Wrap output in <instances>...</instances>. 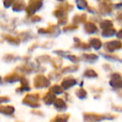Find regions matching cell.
<instances>
[{
    "label": "cell",
    "mask_w": 122,
    "mask_h": 122,
    "mask_svg": "<svg viewBox=\"0 0 122 122\" xmlns=\"http://www.w3.org/2000/svg\"><path fill=\"white\" fill-rule=\"evenodd\" d=\"M40 95L38 94H28L23 98V103L26 105L30 106L31 108L40 107V104L38 103Z\"/></svg>",
    "instance_id": "obj_1"
},
{
    "label": "cell",
    "mask_w": 122,
    "mask_h": 122,
    "mask_svg": "<svg viewBox=\"0 0 122 122\" xmlns=\"http://www.w3.org/2000/svg\"><path fill=\"white\" fill-rule=\"evenodd\" d=\"M33 85L37 89L47 88L50 85V80L42 75H37L33 79Z\"/></svg>",
    "instance_id": "obj_2"
},
{
    "label": "cell",
    "mask_w": 122,
    "mask_h": 122,
    "mask_svg": "<svg viewBox=\"0 0 122 122\" xmlns=\"http://www.w3.org/2000/svg\"><path fill=\"white\" fill-rule=\"evenodd\" d=\"M42 6V1H29L28 5L26 8V12H27L28 16H34V13L37 11V10L41 9Z\"/></svg>",
    "instance_id": "obj_3"
},
{
    "label": "cell",
    "mask_w": 122,
    "mask_h": 122,
    "mask_svg": "<svg viewBox=\"0 0 122 122\" xmlns=\"http://www.w3.org/2000/svg\"><path fill=\"white\" fill-rule=\"evenodd\" d=\"M22 75H20L18 73H12L9 75H6L4 77V81L8 82V83H14L17 81H20V80L22 79Z\"/></svg>",
    "instance_id": "obj_4"
},
{
    "label": "cell",
    "mask_w": 122,
    "mask_h": 122,
    "mask_svg": "<svg viewBox=\"0 0 122 122\" xmlns=\"http://www.w3.org/2000/svg\"><path fill=\"white\" fill-rule=\"evenodd\" d=\"M15 109L13 105H0V113L6 116H12L14 113Z\"/></svg>",
    "instance_id": "obj_5"
},
{
    "label": "cell",
    "mask_w": 122,
    "mask_h": 122,
    "mask_svg": "<svg viewBox=\"0 0 122 122\" xmlns=\"http://www.w3.org/2000/svg\"><path fill=\"white\" fill-rule=\"evenodd\" d=\"M122 46V44L121 41H118V40H116V41H111V42H109L106 44V47H107L108 50L109 51H114V50H116V49H120Z\"/></svg>",
    "instance_id": "obj_6"
},
{
    "label": "cell",
    "mask_w": 122,
    "mask_h": 122,
    "mask_svg": "<svg viewBox=\"0 0 122 122\" xmlns=\"http://www.w3.org/2000/svg\"><path fill=\"white\" fill-rule=\"evenodd\" d=\"M56 95L54 94H52L51 92H47L46 93V94L43 97V101L46 105H51L56 101Z\"/></svg>",
    "instance_id": "obj_7"
},
{
    "label": "cell",
    "mask_w": 122,
    "mask_h": 122,
    "mask_svg": "<svg viewBox=\"0 0 122 122\" xmlns=\"http://www.w3.org/2000/svg\"><path fill=\"white\" fill-rule=\"evenodd\" d=\"M27 6H26L25 2L23 1H17L14 2L13 5V10L14 12H21L23 10H25Z\"/></svg>",
    "instance_id": "obj_8"
},
{
    "label": "cell",
    "mask_w": 122,
    "mask_h": 122,
    "mask_svg": "<svg viewBox=\"0 0 122 122\" xmlns=\"http://www.w3.org/2000/svg\"><path fill=\"white\" fill-rule=\"evenodd\" d=\"M3 39H4L7 42L9 43V44H13V45H19L20 39H18V38L12 37L11 35H8V34H7V35H3Z\"/></svg>",
    "instance_id": "obj_9"
},
{
    "label": "cell",
    "mask_w": 122,
    "mask_h": 122,
    "mask_svg": "<svg viewBox=\"0 0 122 122\" xmlns=\"http://www.w3.org/2000/svg\"><path fill=\"white\" fill-rule=\"evenodd\" d=\"M54 106L58 110H64L66 109V105L61 99H56L54 102Z\"/></svg>",
    "instance_id": "obj_10"
},
{
    "label": "cell",
    "mask_w": 122,
    "mask_h": 122,
    "mask_svg": "<svg viewBox=\"0 0 122 122\" xmlns=\"http://www.w3.org/2000/svg\"><path fill=\"white\" fill-rule=\"evenodd\" d=\"M76 84V81L73 79H66L61 83V86H62L63 89H68L72 87Z\"/></svg>",
    "instance_id": "obj_11"
},
{
    "label": "cell",
    "mask_w": 122,
    "mask_h": 122,
    "mask_svg": "<svg viewBox=\"0 0 122 122\" xmlns=\"http://www.w3.org/2000/svg\"><path fill=\"white\" fill-rule=\"evenodd\" d=\"M69 118V116L67 115H60L54 118L51 122H66Z\"/></svg>",
    "instance_id": "obj_12"
},
{
    "label": "cell",
    "mask_w": 122,
    "mask_h": 122,
    "mask_svg": "<svg viewBox=\"0 0 122 122\" xmlns=\"http://www.w3.org/2000/svg\"><path fill=\"white\" fill-rule=\"evenodd\" d=\"M56 29V26H51L47 29H40L38 30V33L41 34H51V33L55 32Z\"/></svg>",
    "instance_id": "obj_13"
},
{
    "label": "cell",
    "mask_w": 122,
    "mask_h": 122,
    "mask_svg": "<svg viewBox=\"0 0 122 122\" xmlns=\"http://www.w3.org/2000/svg\"><path fill=\"white\" fill-rule=\"evenodd\" d=\"M50 90L54 94H61L63 93V88L59 85H53L52 87H51Z\"/></svg>",
    "instance_id": "obj_14"
},
{
    "label": "cell",
    "mask_w": 122,
    "mask_h": 122,
    "mask_svg": "<svg viewBox=\"0 0 122 122\" xmlns=\"http://www.w3.org/2000/svg\"><path fill=\"white\" fill-rule=\"evenodd\" d=\"M86 31L87 33H90V34H93V33L97 32V27H96V25H94L93 23H88L86 24Z\"/></svg>",
    "instance_id": "obj_15"
},
{
    "label": "cell",
    "mask_w": 122,
    "mask_h": 122,
    "mask_svg": "<svg viewBox=\"0 0 122 122\" xmlns=\"http://www.w3.org/2000/svg\"><path fill=\"white\" fill-rule=\"evenodd\" d=\"M111 85H112L114 88H122V80H118L115 77V79H113L111 81Z\"/></svg>",
    "instance_id": "obj_16"
},
{
    "label": "cell",
    "mask_w": 122,
    "mask_h": 122,
    "mask_svg": "<svg viewBox=\"0 0 122 122\" xmlns=\"http://www.w3.org/2000/svg\"><path fill=\"white\" fill-rule=\"evenodd\" d=\"M90 44H91V45H92V47H93L94 49H99L101 47V42L98 39H92V40H91V42H90Z\"/></svg>",
    "instance_id": "obj_17"
},
{
    "label": "cell",
    "mask_w": 122,
    "mask_h": 122,
    "mask_svg": "<svg viewBox=\"0 0 122 122\" xmlns=\"http://www.w3.org/2000/svg\"><path fill=\"white\" fill-rule=\"evenodd\" d=\"M101 27L104 30L108 29H111V27H112V23H111L110 20H104V21L101 23Z\"/></svg>",
    "instance_id": "obj_18"
},
{
    "label": "cell",
    "mask_w": 122,
    "mask_h": 122,
    "mask_svg": "<svg viewBox=\"0 0 122 122\" xmlns=\"http://www.w3.org/2000/svg\"><path fill=\"white\" fill-rule=\"evenodd\" d=\"M116 34V30L113 29H106L103 31L102 35L105 36V37H111V36H113Z\"/></svg>",
    "instance_id": "obj_19"
},
{
    "label": "cell",
    "mask_w": 122,
    "mask_h": 122,
    "mask_svg": "<svg viewBox=\"0 0 122 122\" xmlns=\"http://www.w3.org/2000/svg\"><path fill=\"white\" fill-rule=\"evenodd\" d=\"M49 59H50V57L48 55H42V56H39V57L36 58V60H37V63H39V64L47 63Z\"/></svg>",
    "instance_id": "obj_20"
},
{
    "label": "cell",
    "mask_w": 122,
    "mask_h": 122,
    "mask_svg": "<svg viewBox=\"0 0 122 122\" xmlns=\"http://www.w3.org/2000/svg\"><path fill=\"white\" fill-rule=\"evenodd\" d=\"M54 15L56 17V18H63V17H65L66 13H65V12L63 11V10L57 9V10H56V11H54Z\"/></svg>",
    "instance_id": "obj_21"
},
{
    "label": "cell",
    "mask_w": 122,
    "mask_h": 122,
    "mask_svg": "<svg viewBox=\"0 0 122 122\" xmlns=\"http://www.w3.org/2000/svg\"><path fill=\"white\" fill-rule=\"evenodd\" d=\"M76 95L78 96L80 99H84L86 96V92L83 90V89H79L78 90H76Z\"/></svg>",
    "instance_id": "obj_22"
},
{
    "label": "cell",
    "mask_w": 122,
    "mask_h": 122,
    "mask_svg": "<svg viewBox=\"0 0 122 122\" xmlns=\"http://www.w3.org/2000/svg\"><path fill=\"white\" fill-rule=\"evenodd\" d=\"M51 64L53 65V67L54 68H60V66H61V59H52V60H51Z\"/></svg>",
    "instance_id": "obj_23"
},
{
    "label": "cell",
    "mask_w": 122,
    "mask_h": 122,
    "mask_svg": "<svg viewBox=\"0 0 122 122\" xmlns=\"http://www.w3.org/2000/svg\"><path fill=\"white\" fill-rule=\"evenodd\" d=\"M15 59H16V57H15L14 55H13V54H6V55L3 56V60L6 61V62L13 61V60H14Z\"/></svg>",
    "instance_id": "obj_24"
},
{
    "label": "cell",
    "mask_w": 122,
    "mask_h": 122,
    "mask_svg": "<svg viewBox=\"0 0 122 122\" xmlns=\"http://www.w3.org/2000/svg\"><path fill=\"white\" fill-rule=\"evenodd\" d=\"M76 4H77L78 8H80V9H85L87 6L86 2H85V1H77Z\"/></svg>",
    "instance_id": "obj_25"
},
{
    "label": "cell",
    "mask_w": 122,
    "mask_h": 122,
    "mask_svg": "<svg viewBox=\"0 0 122 122\" xmlns=\"http://www.w3.org/2000/svg\"><path fill=\"white\" fill-rule=\"evenodd\" d=\"M85 75L87 77H92V78L97 76V73H96L95 71H93V70H87V71L85 73Z\"/></svg>",
    "instance_id": "obj_26"
},
{
    "label": "cell",
    "mask_w": 122,
    "mask_h": 122,
    "mask_svg": "<svg viewBox=\"0 0 122 122\" xmlns=\"http://www.w3.org/2000/svg\"><path fill=\"white\" fill-rule=\"evenodd\" d=\"M31 88L29 86H21L19 88L16 89V92H24V91H29Z\"/></svg>",
    "instance_id": "obj_27"
},
{
    "label": "cell",
    "mask_w": 122,
    "mask_h": 122,
    "mask_svg": "<svg viewBox=\"0 0 122 122\" xmlns=\"http://www.w3.org/2000/svg\"><path fill=\"white\" fill-rule=\"evenodd\" d=\"M10 101V98L8 96H0V105L3 103H7Z\"/></svg>",
    "instance_id": "obj_28"
},
{
    "label": "cell",
    "mask_w": 122,
    "mask_h": 122,
    "mask_svg": "<svg viewBox=\"0 0 122 122\" xmlns=\"http://www.w3.org/2000/svg\"><path fill=\"white\" fill-rule=\"evenodd\" d=\"M77 68H74L72 66H70V67H66V69L62 70V73H67V72H71V71H75L76 70Z\"/></svg>",
    "instance_id": "obj_29"
},
{
    "label": "cell",
    "mask_w": 122,
    "mask_h": 122,
    "mask_svg": "<svg viewBox=\"0 0 122 122\" xmlns=\"http://www.w3.org/2000/svg\"><path fill=\"white\" fill-rule=\"evenodd\" d=\"M41 19H42V18L39 16H37V15L31 17V22H39L41 21Z\"/></svg>",
    "instance_id": "obj_30"
},
{
    "label": "cell",
    "mask_w": 122,
    "mask_h": 122,
    "mask_svg": "<svg viewBox=\"0 0 122 122\" xmlns=\"http://www.w3.org/2000/svg\"><path fill=\"white\" fill-rule=\"evenodd\" d=\"M14 3V2L13 1H3V5H4L5 8H9L10 6H11L12 4H13Z\"/></svg>",
    "instance_id": "obj_31"
},
{
    "label": "cell",
    "mask_w": 122,
    "mask_h": 122,
    "mask_svg": "<svg viewBox=\"0 0 122 122\" xmlns=\"http://www.w3.org/2000/svg\"><path fill=\"white\" fill-rule=\"evenodd\" d=\"M66 58H67V59H69L71 61H72V62H78V59H77V57H76V56H74V55H67Z\"/></svg>",
    "instance_id": "obj_32"
},
{
    "label": "cell",
    "mask_w": 122,
    "mask_h": 122,
    "mask_svg": "<svg viewBox=\"0 0 122 122\" xmlns=\"http://www.w3.org/2000/svg\"><path fill=\"white\" fill-rule=\"evenodd\" d=\"M117 36H118L119 38H121V39H122V30H121L119 33H118V34H117Z\"/></svg>",
    "instance_id": "obj_33"
},
{
    "label": "cell",
    "mask_w": 122,
    "mask_h": 122,
    "mask_svg": "<svg viewBox=\"0 0 122 122\" xmlns=\"http://www.w3.org/2000/svg\"><path fill=\"white\" fill-rule=\"evenodd\" d=\"M2 83H3V79H2V77L0 76V85H1Z\"/></svg>",
    "instance_id": "obj_34"
}]
</instances>
